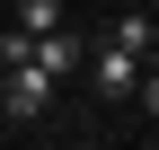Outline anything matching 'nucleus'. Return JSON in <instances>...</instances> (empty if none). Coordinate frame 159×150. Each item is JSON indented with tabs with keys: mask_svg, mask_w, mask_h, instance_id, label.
I'll list each match as a JSON object with an SVG mask.
<instances>
[{
	"mask_svg": "<svg viewBox=\"0 0 159 150\" xmlns=\"http://www.w3.org/2000/svg\"><path fill=\"white\" fill-rule=\"evenodd\" d=\"M150 62H159V53H150Z\"/></svg>",
	"mask_w": 159,
	"mask_h": 150,
	"instance_id": "nucleus-8",
	"label": "nucleus"
},
{
	"mask_svg": "<svg viewBox=\"0 0 159 150\" xmlns=\"http://www.w3.org/2000/svg\"><path fill=\"white\" fill-rule=\"evenodd\" d=\"M106 35H115V44H124V53H142V62L159 53V18H150V9H124V18H115Z\"/></svg>",
	"mask_w": 159,
	"mask_h": 150,
	"instance_id": "nucleus-4",
	"label": "nucleus"
},
{
	"mask_svg": "<svg viewBox=\"0 0 159 150\" xmlns=\"http://www.w3.org/2000/svg\"><path fill=\"white\" fill-rule=\"evenodd\" d=\"M80 71L97 80V97H133V88H142V53H124L115 35H97V53H89Z\"/></svg>",
	"mask_w": 159,
	"mask_h": 150,
	"instance_id": "nucleus-2",
	"label": "nucleus"
},
{
	"mask_svg": "<svg viewBox=\"0 0 159 150\" xmlns=\"http://www.w3.org/2000/svg\"><path fill=\"white\" fill-rule=\"evenodd\" d=\"M0 71H9V80H0V124H35V115H44V106H53V71L44 62H35V53H18V62H0Z\"/></svg>",
	"mask_w": 159,
	"mask_h": 150,
	"instance_id": "nucleus-1",
	"label": "nucleus"
},
{
	"mask_svg": "<svg viewBox=\"0 0 159 150\" xmlns=\"http://www.w3.org/2000/svg\"><path fill=\"white\" fill-rule=\"evenodd\" d=\"M142 9H150V18H159V0H142Z\"/></svg>",
	"mask_w": 159,
	"mask_h": 150,
	"instance_id": "nucleus-7",
	"label": "nucleus"
},
{
	"mask_svg": "<svg viewBox=\"0 0 159 150\" xmlns=\"http://www.w3.org/2000/svg\"><path fill=\"white\" fill-rule=\"evenodd\" d=\"M62 27V0H18V35H53Z\"/></svg>",
	"mask_w": 159,
	"mask_h": 150,
	"instance_id": "nucleus-5",
	"label": "nucleus"
},
{
	"mask_svg": "<svg viewBox=\"0 0 159 150\" xmlns=\"http://www.w3.org/2000/svg\"><path fill=\"white\" fill-rule=\"evenodd\" d=\"M133 97H142L150 115H159V62H142V88H133Z\"/></svg>",
	"mask_w": 159,
	"mask_h": 150,
	"instance_id": "nucleus-6",
	"label": "nucleus"
},
{
	"mask_svg": "<svg viewBox=\"0 0 159 150\" xmlns=\"http://www.w3.org/2000/svg\"><path fill=\"white\" fill-rule=\"evenodd\" d=\"M27 53H35V62H44V71H53V80H62V71H80V53H89V44H80V35H71V27H53V35H35V44H27Z\"/></svg>",
	"mask_w": 159,
	"mask_h": 150,
	"instance_id": "nucleus-3",
	"label": "nucleus"
}]
</instances>
